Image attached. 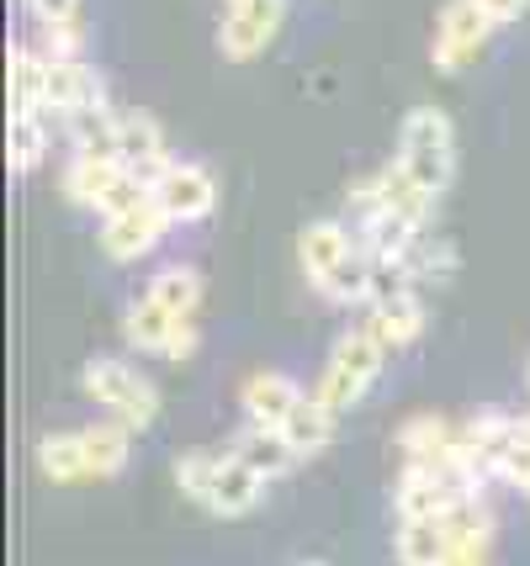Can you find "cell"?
Wrapping results in <instances>:
<instances>
[{
	"mask_svg": "<svg viewBox=\"0 0 530 566\" xmlns=\"http://www.w3.org/2000/svg\"><path fill=\"white\" fill-rule=\"evenodd\" d=\"M382 366H387V349H382V339L361 323V328H351V334H340V339H334L313 397L324 402L329 413H351L355 402L372 392V381L382 376Z\"/></svg>",
	"mask_w": 530,
	"mask_h": 566,
	"instance_id": "obj_1",
	"label": "cell"
},
{
	"mask_svg": "<svg viewBox=\"0 0 530 566\" xmlns=\"http://www.w3.org/2000/svg\"><path fill=\"white\" fill-rule=\"evenodd\" d=\"M303 387L292 381V376H281V370H254L250 381L239 387V408H245V419L250 423H266V429H281L287 413L303 402Z\"/></svg>",
	"mask_w": 530,
	"mask_h": 566,
	"instance_id": "obj_12",
	"label": "cell"
},
{
	"mask_svg": "<svg viewBox=\"0 0 530 566\" xmlns=\"http://www.w3.org/2000/svg\"><path fill=\"white\" fill-rule=\"evenodd\" d=\"M38 467L49 482H91V467H85V440L80 434H49L38 444Z\"/></svg>",
	"mask_w": 530,
	"mask_h": 566,
	"instance_id": "obj_25",
	"label": "cell"
},
{
	"mask_svg": "<svg viewBox=\"0 0 530 566\" xmlns=\"http://www.w3.org/2000/svg\"><path fill=\"white\" fill-rule=\"evenodd\" d=\"M144 292L159 302V307H170L176 318H191L197 307H202V275L191 271V265H159V271L149 275V286Z\"/></svg>",
	"mask_w": 530,
	"mask_h": 566,
	"instance_id": "obj_21",
	"label": "cell"
},
{
	"mask_svg": "<svg viewBox=\"0 0 530 566\" xmlns=\"http://www.w3.org/2000/svg\"><path fill=\"white\" fill-rule=\"evenodd\" d=\"M429 197H440L456 175V127L440 106H414L398 127V154H393Z\"/></svg>",
	"mask_w": 530,
	"mask_h": 566,
	"instance_id": "obj_2",
	"label": "cell"
},
{
	"mask_svg": "<svg viewBox=\"0 0 530 566\" xmlns=\"http://www.w3.org/2000/svg\"><path fill=\"white\" fill-rule=\"evenodd\" d=\"M425 323H429V313H425V302H419V292L408 286V292H398V296H387V302H377L372 313H366V328L382 339V349L387 355H398V349H408L419 334H425Z\"/></svg>",
	"mask_w": 530,
	"mask_h": 566,
	"instance_id": "obj_14",
	"label": "cell"
},
{
	"mask_svg": "<svg viewBox=\"0 0 530 566\" xmlns=\"http://www.w3.org/2000/svg\"><path fill=\"white\" fill-rule=\"evenodd\" d=\"M38 53H43V59H85V38H80L75 22H43Z\"/></svg>",
	"mask_w": 530,
	"mask_h": 566,
	"instance_id": "obj_27",
	"label": "cell"
},
{
	"mask_svg": "<svg viewBox=\"0 0 530 566\" xmlns=\"http://www.w3.org/2000/svg\"><path fill=\"white\" fill-rule=\"evenodd\" d=\"M6 64H11V117H17V112H43L49 59H43L38 49H27V43H17Z\"/></svg>",
	"mask_w": 530,
	"mask_h": 566,
	"instance_id": "obj_22",
	"label": "cell"
},
{
	"mask_svg": "<svg viewBox=\"0 0 530 566\" xmlns=\"http://www.w3.org/2000/svg\"><path fill=\"white\" fill-rule=\"evenodd\" d=\"M123 165L117 159H96V154H75L70 165H64V197L75 201V207H91V212H102V201L117 191V180H123Z\"/></svg>",
	"mask_w": 530,
	"mask_h": 566,
	"instance_id": "obj_18",
	"label": "cell"
},
{
	"mask_svg": "<svg viewBox=\"0 0 530 566\" xmlns=\"http://www.w3.org/2000/svg\"><path fill=\"white\" fill-rule=\"evenodd\" d=\"M366 207H382V212H393V218H404L408 228H429V212H435V197H429L425 186L414 180V175L393 159V165H382L372 180H361L351 186V212H366Z\"/></svg>",
	"mask_w": 530,
	"mask_h": 566,
	"instance_id": "obj_5",
	"label": "cell"
},
{
	"mask_svg": "<svg viewBox=\"0 0 530 566\" xmlns=\"http://www.w3.org/2000/svg\"><path fill=\"white\" fill-rule=\"evenodd\" d=\"M461 444V429L446 423L440 413H419V419H408L398 429V455L404 461H429V455H440V450H451Z\"/></svg>",
	"mask_w": 530,
	"mask_h": 566,
	"instance_id": "obj_23",
	"label": "cell"
},
{
	"mask_svg": "<svg viewBox=\"0 0 530 566\" xmlns=\"http://www.w3.org/2000/svg\"><path fill=\"white\" fill-rule=\"evenodd\" d=\"M197 355V323L180 318L176 334H170V345H165V360H191Z\"/></svg>",
	"mask_w": 530,
	"mask_h": 566,
	"instance_id": "obj_28",
	"label": "cell"
},
{
	"mask_svg": "<svg viewBox=\"0 0 530 566\" xmlns=\"http://www.w3.org/2000/svg\"><path fill=\"white\" fill-rule=\"evenodd\" d=\"M281 22H287V0H228L218 22V49L233 64H250L254 53H266Z\"/></svg>",
	"mask_w": 530,
	"mask_h": 566,
	"instance_id": "obj_6",
	"label": "cell"
},
{
	"mask_svg": "<svg viewBox=\"0 0 530 566\" xmlns=\"http://www.w3.org/2000/svg\"><path fill=\"white\" fill-rule=\"evenodd\" d=\"M117 165H123L133 180H144L154 191V180L170 170V148H165V133L149 112H117Z\"/></svg>",
	"mask_w": 530,
	"mask_h": 566,
	"instance_id": "obj_8",
	"label": "cell"
},
{
	"mask_svg": "<svg viewBox=\"0 0 530 566\" xmlns=\"http://www.w3.org/2000/svg\"><path fill=\"white\" fill-rule=\"evenodd\" d=\"M154 201L170 212V222H202V218H212V207H218V180H212L207 165L176 159L170 170L154 180Z\"/></svg>",
	"mask_w": 530,
	"mask_h": 566,
	"instance_id": "obj_9",
	"label": "cell"
},
{
	"mask_svg": "<svg viewBox=\"0 0 530 566\" xmlns=\"http://www.w3.org/2000/svg\"><path fill=\"white\" fill-rule=\"evenodd\" d=\"M260 497H266V476L254 467H245L239 455H224V467L212 476V493H207V514L218 518H245L250 509H260Z\"/></svg>",
	"mask_w": 530,
	"mask_h": 566,
	"instance_id": "obj_13",
	"label": "cell"
},
{
	"mask_svg": "<svg viewBox=\"0 0 530 566\" xmlns=\"http://www.w3.org/2000/svg\"><path fill=\"white\" fill-rule=\"evenodd\" d=\"M355 249H361V239H355V228H345L340 218H319L298 233V260H303V275L313 286H324Z\"/></svg>",
	"mask_w": 530,
	"mask_h": 566,
	"instance_id": "obj_11",
	"label": "cell"
},
{
	"mask_svg": "<svg viewBox=\"0 0 530 566\" xmlns=\"http://www.w3.org/2000/svg\"><path fill=\"white\" fill-rule=\"evenodd\" d=\"M38 22H75L80 17V0H27Z\"/></svg>",
	"mask_w": 530,
	"mask_h": 566,
	"instance_id": "obj_29",
	"label": "cell"
},
{
	"mask_svg": "<svg viewBox=\"0 0 530 566\" xmlns=\"http://www.w3.org/2000/svg\"><path fill=\"white\" fill-rule=\"evenodd\" d=\"M80 387H85V397L96 408H106L112 419H123L127 429H149L159 419V387L133 360H123V355H96L85 366V376H80Z\"/></svg>",
	"mask_w": 530,
	"mask_h": 566,
	"instance_id": "obj_3",
	"label": "cell"
},
{
	"mask_svg": "<svg viewBox=\"0 0 530 566\" xmlns=\"http://www.w3.org/2000/svg\"><path fill=\"white\" fill-rule=\"evenodd\" d=\"M165 228H176L170 222V212L154 201V191L138 207H127V212H117V218H102V249L106 260H117V265H127V260H138V254H149L159 239H165Z\"/></svg>",
	"mask_w": 530,
	"mask_h": 566,
	"instance_id": "obj_7",
	"label": "cell"
},
{
	"mask_svg": "<svg viewBox=\"0 0 530 566\" xmlns=\"http://www.w3.org/2000/svg\"><path fill=\"white\" fill-rule=\"evenodd\" d=\"M526 392H530V366H526Z\"/></svg>",
	"mask_w": 530,
	"mask_h": 566,
	"instance_id": "obj_32",
	"label": "cell"
},
{
	"mask_svg": "<svg viewBox=\"0 0 530 566\" xmlns=\"http://www.w3.org/2000/svg\"><path fill=\"white\" fill-rule=\"evenodd\" d=\"M482 11H488V17H493V22L499 27H509V22H520V17H526L530 11V0H478Z\"/></svg>",
	"mask_w": 530,
	"mask_h": 566,
	"instance_id": "obj_30",
	"label": "cell"
},
{
	"mask_svg": "<svg viewBox=\"0 0 530 566\" xmlns=\"http://www.w3.org/2000/svg\"><path fill=\"white\" fill-rule=\"evenodd\" d=\"M298 566H329V562H298Z\"/></svg>",
	"mask_w": 530,
	"mask_h": 566,
	"instance_id": "obj_31",
	"label": "cell"
},
{
	"mask_svg": "<svg viewBox=\"0 0 530 566\" xmlns=\"http://www.w3.org/2000/svg\"><path fill=\"white\" fill-rule=\"evenodd\" d=\"M493 27H499V22L482 11L478 0H451V6L440 11V22H435V43H429L435 70H440V74L467 70V64H472V59L488 49Z\"/></svg>",
	"mask_w": 530,
	"mask_h": 566,
	"instance_id": "obj_4",
	"label": "cell"
},
{
	"mask_svg": "<svg viewBox=\"0 0 530 566\" xmlns=\"http://www.w3.org/2000/svg\"><path fill=\"white\" fill-rule=\"evenodd\" d=\"M334 419L340 413H329L319 397L308 392L292 413H287V423H281V434H287V444L298 450V461H308V455H319V450H329V440H334Z\"/></svg>",
	"mask_w": 530,
	"mask_h": 566,
	"instance_id": "obj_19",
	"label": "cell"
},
{
	"mask_svg": "<svg viewBox=\"0 0 530 566\" xmlns=\"http://www.w3.org/2000/svg\"><path fill=\"white\" fill-rule=\"evenodd\" d=\"M393 556H398V566H446V556H451V524L446 518H398Z\"/></svg>",
	"mask_w": 530,
	"mask_h": 566,
	"instance_id": "obj_16",
	"label": "cell"
},
{
	"mask_svg": "<svg viewBox=\"0 0 530 566\" xmlns=\"http://www.w3.org/2000/svg\"><path fill=\"white\" fill-rule=\"evenodd\" d=\"M526 497H530V488H526Z\"/></svg>",
	"mask_w": 530,
	"mask_h": 566,
	"instance_id": "obj_33",
	"label": "cell"
},
{
	"mask_svg": "<svg viewBox=\"0 0 530 566\" xmlns=\"http://www.w3.org/2000/svg\"><path fill=\"white\" fill-rule=\"evenodd\" d=\"M218 467H224V455H218V450H202V444H197V450H180V455H176V488H180L186 497L207 503Z\"/></svg>",
	"mask_w": 530,
	"mask_h": 566,
	"instance_id": "obj_26",
	"label": "cell"
},
{
	"mask_svg": "<svg viewBox=\"0 0 530 566\" xmlns=\"http://www.w3.org/2000/svg\"><path fill=\"white\" fill-rule=\"evenodd\" d=\"M49 159V112H17L11 117V170L32 175Z\"/></svg>",
	"mask_w": 530,
	"mask_h": 566,
	"instance_id": "obj_24",
	"label": "cell"
},
{
	"mask_svg": "<svg viewBox=\"0 0 530 566\" xmlns=\"http://www.w3.org/2000/svg\"><path fill=\"white\" fill-rule=\"evenodd\" d=\"M228 455H239V461L254 467L266 482H277V476H287V471L298 467V450L287 444V434H281V429H266V423H245V429L233 434V444H228Z\"/></svg>",
	"mask_w": 530,
	"mask_h": 566,
	"instance_id": "obj_15",
	"label": "cell"
},
{
	"mask_svg": "<svg viewBox=\"0 0 530 566\" xmlns=\"http://www.w3.org/2000/svg\"><path fill=\"white\" fill-rule=\"evenodd\" d=\"M176 313L170 307H159L149 292L133 296L123 307V339L127 349H138V355H165V345H170V334H176Z\"/></svg>",
	"mask_w": 530,
	"mask_h": 566,
	"instance_id": "obj_17",
	"label": "cell"
},
{
	"mask_svg": "<svg viewBox=\"0 0 530 566\" xmlns=\"http://www.w3.org/2000/svg\"><path fill=\"white\" fill-rule=\"evenodd\" d=\"M80 440H85V467L91 476H117L127 467V455H133V429L123 419H106V423H91V429H80Z\"/></svg>",
	"mask_w": 530,
	"mask_h": 566,
	"instance_id": "obj_20",
	"label": "cell"
},
{
	"mask_svg": "<svg viewBox=\"0 0 530 566\" xmlns=\"http://www.w3.org/2000/svg\"><path fill=\"white\" fill-rule=\"evenodd\" d=\"M106 106V80L85 59H49V85H43V112L49 117H75Z\"/></svg>",
	"mask_w": 530,
	"mask_h": 566,
	"instance_id": "obj_10",
	"label": "cell"
}]
</instances>
